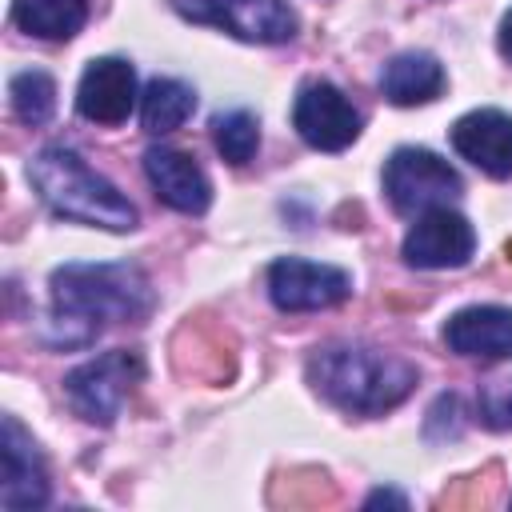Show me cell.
<instances>
[{"instance_id": "obj_1", "label": "cell", "mask_w": 512, "mask_h": 512, "mask_svg": "<svg viewBox=\"0 0 512 512\" xmlns=\"http://www.w3.org/2000/svg\"><path fill=\"white\" fill-rule=\"evenodd\" d=\"M308 384L352 416H380L416 388V368L364 344H328L308 360Z\"/></svg>"}, {"instance_id": "obj_2", "label": "cell", "mask_w": 512, "mask_h": 512, "mask_svg": "<svg viewBox=\"0 0 512 512\" xmlns=\"http://www.w3.org/2000/svg\"><path fill=\"white\" fill-rule=\"evenodd\" d=\"M52 308L64 324H136L156 308V292L136 264H64L52 272Z\"/></svg>"}, {"instance_id": "obj_3", "label": "cell", "mask_w": 512, "mask_h": 512, "mask_svg": "<svg viewBox=\"0 0 512 512\" xmlns=\"http://www.w3.org/2000/svg\"><path fill=\"white\" fill-rule=\"evenodd\" d=\"M28 180L40 192V200L64 220H80V224L108 228V232L136 228L132 200L116 184H108L100 172H92L84 164V156L72 148L52 144V148L36 152L28 164Z\"/></svg>"}, {"instance_id": "obj_4", "label": "cell", "mask_w": 512, "mask_h": 512, "mask_svg": "<svg viewBox=\"0 0 512 512\" xmlns=\"http://www.w3.org/2000/svg\"><path fill=\"white\" fill-rule=\"evenodd\" d=\"M140 376H144V360L128 348H116V352H104V356L72 368L64 376V396H68L72 412L84 416L88 424H112L124 396L132 392V384Z\"/></svg>"}, {"instance_id": "obj_5", "label": "cell", "mask_w": 512, "mask_h": 512, "mask_svg": "<svg viewBox=\"0 0 512 512\" xmlns=\"http://www.w3.org/2000/svg\"><path fill=\"white\" fill-rule=\"evenodd\" d=\"M184 20L212 24L248 44H288L296 36V12L284 0H168Z\"/></svg>"}, {"instance_id": "obj_6", "label": "cell", "mask_w": 512, "mask_h": 512, "mask_svg": "<svg viewBox=\"0 0 512 512\" xmlns=\"http://www.w3.org/2000/svg\"><path fill=\"white\" fill-rule=\"evenodd\" d=\"M384 192L396 212H428L444 208L448 200L460 196V176L456 168L428 152V148H396L384 164Z\"/></svg>"}, {"instance_id": "obj_7", "label": "cell", "mask_w": 512, "mask_h": 512, "mask_svg": "<svg viewBox=\"0 0 512 512\" xmlns=\"http://www.w3.org/2000/svg\"><path fill=\"white\" fill-rule=\"evenodd\" d=\"M292 124H296L300 140L320 148V152H340V148H348L360 136V112L328 80H308L296 92Z\"/></svg>"}, {"instance_id": "obj_8", "label": "cell", "mask_w": 512, "mask_h": 512, "mask_svg": "<svg viewBox=\"0 0 512 512\" xmlns=\"http://www.w3.org/2000/svg\"><path fill=\"white\" fill-rule=\"evenodd\" d=\"M268 296L284 312H316L352 296V276L332 264H312L300 256H284L268 268Z\"/></svg>"}, {"instance_id": "obj_9", "label": "cell", "mask_w": 512, "mask_h": 512, "mask_svg": "<svg viewBox=\"0 0 512 512\" xmlns=\"http://www.w3.org/2000/svg\"><path fill=\"white\" fill-rule=\"evenodd\" d=\"M472 248H476L472 224L448 204L428 208L404 236V260L412 268H460L472 260Z\"/></svg>"}, {"instance_id": "obj_10", "label": "cell", "mask_w": 512, "mask_h": 512, "mask_svg": "<svg viewBox=\"0 0 512 512\" xmlns=\"http://www.w3.org/2000/svg\"><path fill=\"white\" fill-rule=\"evenodd\" d=\"M136 108V72L120 56H100L84 68L76 88V112L92 124H124Z\"/></svg>"}, {"instance_id": "obj_11", "label": "cell", "mask_w": 512, "mask_h": 512, "mask_svg": "<svg viewBox=\"0 0 512 512\" xmlns=\"http://www.w3.org/2000/svg\"><path fill=\"white\" fill-rule=\"evenodd\" d=\"M452 148L492 180L512 176V116L500 108L464 112L452 124Z\"/></svg>"}, {"instance_id": "obj_12", "label": "cell", "mask_w": 512, "mask_h": 512, "mask_svg": "<svg viewBox=\"0 0 512 512\" xmlns=\"http://www.w3.org/2000/svg\"><path fill=\"white\" fill-rule=\"evenodd\" d=\"M144 176L156 188V196L184 216H200L212 204V184H208L204 168L184 148H168V144L148 148L144 152Z\"/></svg>"}, {"instance_id": "obj_13", "label": "cell", "mask_w": 512, "mask_h": 512, "mask_svg": "<svg viewBox=\"0 0 512 512\" xmlns=\"http://www.w3.org/2000/svg\"><path fill=\"white\" fill-rule=\"evenodd\" d=\"M444 344L456 356H476V360L512 356V308L472 304V308L452 312L444 324Z\"/></svg>"}, {"instance_id": "obj_14", "label": "cell", "mask_w": 512, "mask_h": 512, "mask_svg": "<svg viewBox=\"0 0 512 512\" xmlns=\"http://www.w3.org/2000/svg\"><path fill=\"white\" fill-rule=\"evenodd\" d=\"M48 500V472L40 464V452L32 436L20 428L16 416H4V484L0 504L4 508H40Z\"/></svg>"}, {"instance_id": "obj_15", "label": "cell", "mask_w": 512, "mask_h": 512, "mask_svg": "<svg viewBox=\"0 0 512 512\" xmlns=\"http://www.w3.org/2000/svg\"><path fill=\"white\" fill-rule=\"evenodd\" d=\"M380 92L400 104V108H412V104H428L444 92V68L436 56L428 52H400L384 64L380 72Z\"/></svg>"}, {"instance_id": "obj_16", "label": "cell", "mask_w": 512, "mask_h": 512, "mask_svg": "<svg viewBox=\"0 0 512 512\" xmlns=\"http://www.w3.org/2000/svg\"><path fill=\"white\" fill-rule=\"evenodd\" d=\"M88 20V0H12V24L40 40H72Z\"/></svg>"}, {"instance_id": "obj_17", "label": "cell", "mask_w": 512, "mask_h": 512, "mask_svg": "<svg viewBox=\"0 0 512 512\" xmlns=\"http://www.w3.org/2000/svg\"><path fill=\"white\" fill-rule=\"evenodd\" d=\"M196 112V92L184 80L172 76H156L148 80V88L140 92V124L152 136H164L172 128H180L188 116Z\"/></svg>"}, {"instance_id": "obj_18", "label": "cell", "mask_w": 512, "mask_h": 512, "mask_svg": "<svg viewBox=\"0 0 512 512\" xmlns=\"http://www.w3.org/2000/svg\"><path fill=\"white\" fill-rule=\"evenodd\" d=\"M8 96H12V112L24 120V124H44L52 112H56V84L48 72L40 68H28V72H16L12 84H8Z\"/></svg>"}, {"instance_id": "obj_19", "label": "cell", "mask_w": 512, "mask_h": 512, "mask_svg": "<svg viewBox=\"0 0 512 512\" xmlns=\"http://www.w3.org/2000/svg\"><path fill=\"white\" fill-rule=\"evenodd\" d=\"M212 140H216V152L228 160V164H248L260 148V124L252 112L236 108V112H220L212 120Z\"/></svg>"}, {"instance_id": "obj_20", "label": "cell", "mask_w": 512, "mask_h": 512, "mask_svg": "<svg viewBox=\"0 0 512 512\" xmlns=\"http://www.w3.org/2000/svg\"><path fill=\"white\" fill-rule=\"evenodd\" d=\"M476 408H480V420L488 428H512V376H496V380H484L480 384V396H476Z\"/></svg>"}, {"instance_id": "obj_21", "label": "cell", "mask_w": 512, "mask_h": 512, "mask_svg": "<svg viewBox=\"0 0 512 512\" xmlns=\"http://www.w3.org/2000/svg\"><path fill=\"white\" fill-rule=\"evenodd\" d=\"M460 428H464V420H460V396H440L432 408H428V440H456L460 436Z\"/></svg>"}, {"instance_id": "obj_22", "label": "cell", "mask_w": 512, "mask_h": 512, "mask_svg": "<svg viewBox=\"0 0 512 512\" xmlns=\"http://www.w3.org/2000/svg\"><path fill=\"white\" fill-rule=\"evenodd\" d=\"M496 44H500V56L512 64V8H508L504 20H500V36H496Z\"/></svg>"}, {"instance_id": "obj_23", "label": "cell", "mask_w": 512, "mask_h": 512, "mask_svg": "<svg viewBox=\"0 0 512 512\" xmlns=\"http://www.w3.org/2000/svg\"><path fill=\"white\" fill-rule=\"evenodd\" d=\"M364 504H368V508H376V504H396V508H404L408 500H404L400 492H384V488H380V492H372V496H368Z\"/></svg>"}]
</instances>
